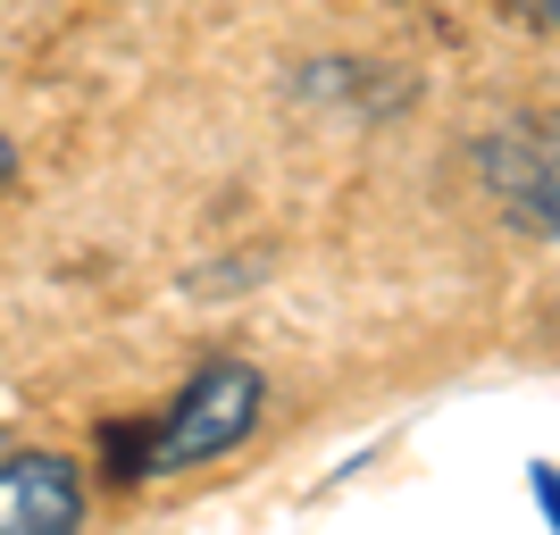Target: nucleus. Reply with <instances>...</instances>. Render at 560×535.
<instances>
[{
    "label": "nucleus",
    "instance_id": "obj_1",
    "mask_svg": "<svg viewBox=\"0 0 560 535\" xmlns=\"http://www.w3.org/2000/svg\"><path fill=\"white\" fill-rule=\"evenodd\" d=\"M268 419V376L252 360H201V369L176 385L160 419H151V477H185V468H210V461H234L243 443L259 435Z\"/></svg>",
    "mask_w": 560,
    "mask_h": 535
},
{
    "label": "nucleus",
    "instance_id": "obj_2",
    "mask_svg": "<svg viewBox=\"0 0 560 535\" xmlns=\"http://www.w3.org/2000/svg\"><path fill=\"white\" fill-rule=\"evenodd\" d=\"M477 185L502 226L560 243V117H502L493 135H477Z\"/></svg>",
    "mask_w": 560,
    "mask_h": 535
},
{
    "label": "nucleus",
    "instance_id": "obj_3",
    "mask_svg": "<svg viewBox=\"0 0 560 535\" xmlns=\"http://www.w3.org/2000/svg\"><path fill=\"white\" fill-rule=\"evenodd\" d=\"M93 511V486L68 452H0V535H75Z\"/></svg>",
    "mask_w": 560,
    "mask_h": 535
},
{
    "label": "nucleus",
    "instance_id": "obj_4",
    "mask_svg": "<svg viewBox=\"0 0 560 535\" xmlns=\"http://www.w3.org/2000/svg\"><path fill=\"white\" fill-rule=\"evenodd\" d=\"M502 18L527 34H560V0H502Z\"/></svg>",
    "mask_w": 560,
    "mask_h": 535
},
{
    "label": "nucleus",
    "instance_id": "obj_5",
    "mask_svg": "<svg viewBox=\"0 0 560 535\" xmlns=\"http://www.w3.org/2000/svg\"><path fill=\"white\" fill-rule=\"evenodd\" d=\"M527 486H536V511H544V527H560V468H552V461H536V468H527Z\"/></svg>",
    "mask_w": 560,
    "mask_h": 535
},
{
    "label": "nucleus",
    "instance_id": "obj_6",
    "mask_svg": "<svg viewBox=\"0 0 560 535\" xmlns=\"http://www.w3.org/2000/svg\"><path fill=\"white\" fill-rule=\"evenodd\" d=\"M18 167H25V160H18V135H0V193L18 185Z\"/></svg>",
    "mask_w": 560,
    "mask_h": 535
},
{
    "label": "nucleus",
    "instance_id": "obj_7",
    "mask_svg": "<svg viewBox=\"0 0 560 535\" xmlns=\"http://www.w3.org/2000/svg\"><path fill=\"white\" fill-rule=\"evenodd\" d=\"M0 452H9V427H0Z\"/></svg>",
    "mask_w": 560,
    "mask_h": 535
}]
</instances>
